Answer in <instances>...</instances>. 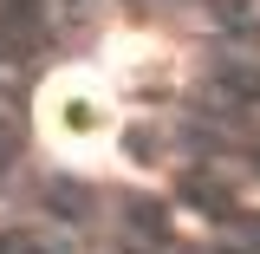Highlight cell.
Returning <instances> with one entry per match:
<instances>
[{"mask_svg":"<svg viewBox=\"0 0 260 254\" xmlns=\"http://www.w3.org/2000/svg\"><path fill=\"white\" fill-rule=\"evenodd\" d=\"M32 124L46 137V150L65 163H98L117 144V85L91 65H65L52 72L32 98Z\"/></svg>","mask_w":260,"mask_h":254,"instance_id":"obj_1","label":"cell"}]
</instances>
